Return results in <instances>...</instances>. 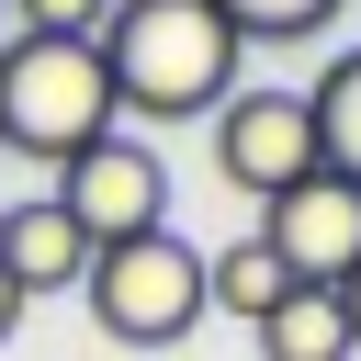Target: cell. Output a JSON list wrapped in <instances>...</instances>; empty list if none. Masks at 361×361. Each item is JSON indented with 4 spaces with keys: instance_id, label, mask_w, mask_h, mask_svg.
Instances as JSON below:
<instances>
[{
    "instance_id": "obj_13",
    "label": "cell",
    "mask_w": 361,
    "mask_h": 361,
    "mask_svg": "<svg viewBox=\"0 0 361 361\" xmlns=\"http://www.w3.org/2000/svg\"><path fill=\"white\" fill-rule=\"evenodd\" d=\"M338 316H350V350H361V271L338 282Z\"/></svg>"
},
{
    "instance_id": "obj_10",
    "label": "cell",
    "mask_w": 361,
    "mask_h": 361,
    "mask_svg": "<svg viewBox=\"0 0 361 361\" xmlns=\"http://www.w3.org/2000/svg\"><path fill=\"white\" fill-rule=\"evenodd\" d=\"M282 293H293V271H282V259H271L259 237H237V248H203V305H214V316L259 327V316H271Z\"/></svg>"
},
{
    "instance_id": "obj_4",
    "label": "cell",
    "mask_w": 361,
    "mask_h": 361,
    "mask_svg": "<svg viewBox=\"0 0 361 361\" xmlns=\"http://www.w3.org/2000/svg\"><path fill=\"white\" fill-rule=\"evenodd\" d=\"M90 248H124V237H158L169 226V169H158V147L147 135H102V147H79L68 169H56V192H45Z\"/></svg>"
},
{
    "instance_id": "obj_5",
    "label": "cell",
    "mask_w": 361,
    "mask_h": 361,
    "mask_svg": "<svg viewBox=\"0 0 361 361\" xmlns=\"http://www.w3.org/2000/svg\"><path fill=\"white\" fill-rule=\"evenodd\" d=\"M214 169L248 203L316 180V113H305V90H226L214 102Z\"/></svg>"
},
{
    "instance_id": "obj_3",
    "label": "cell",
    "mask_w": 361,
    "mask_h": 361,
    "mask_svg": "<svg viewBox=\"0 0 361 361\" xmlns=\"http://www.w3.org/2000/svg\"><path fill=\"white\" fill-rule=\"evenodd\" d=\"M90 316H102V338H124V350H180L214 305H203V248L192 237H124V248H90Z\"/></svg>"
},
{
    "instance_id": "obj_9",
    "label": "cell",
    "mask_w": 361,
    "mask_h": 361,
    "mask_svg": "<svg viewBox=\"0 0 361 361\" xmlns=\"http://www.w3.org/2000/svg\"><path fill=\"white\" fill-rule=\"evenodd\" d=\"M305 113H316V169L361 192V45L327 56V79L305 90Z\"/></svg>"
},
{
    "instance_id": "obj_1",
    "label": "cell",
    "mask_w": 361,
    "mask_h": 361,
    "mask_svg": "<svg viewBox=\"0 0 361 361\" xmlns=\"http://www.w3.org/2000/svg\"><path fill=\"white\" fill-rule=\"evenodd\" d=\"M237 34L214 0H113L102 23V79H113V113L135 124H214V102L237 90Z\"/></svg>"
},
{
    "instance_id": "obj_15",
    "label": "cell",
    "mask_w": 361,
    "mask_h": 361,
    "mask_svg": "<svg viewBox=\"0 0 361 361\" xmlns=\"http://www.w3.org/2000/svg\"><path fill=\"white\" fill-rule=\"evenodd\" d=\"M0 214H11V192H0Z\"/></svg>"
},
{
    "instance_id": "obj_6",
    "label": "cell",
    "mask_w": 361,
    "mask_h": 361,
    "mask_svg": "<svg viewBox=\"0 0 361 361\" xmlns=\"http://www.w3.org/2000/svg\"><path fill=\"white\" fill-rule=\"evenodd\" d=\"M259 248L293 271V282H316V293H338L350 271H361V192L350 180H293V192H271L259 203Z\"/></svg>"
},
{
    "instance_id": "obj_7",
    "label": "cell",
    "mask_w": 361,
    "mask_h": 361,
    "mask_svg": "<svg viewBox=\"0 0 361 361\" xmlns=\"http://www.w3.org/2000/svg\"><path fill=\"white\" fill-rule=\"evenodd\" d=\"M0 282L23 293V305H45V293H79L90 282V237L34 192V203H11L0 214Z\"/></svg>"
},
{
    "instance_id": "obj_16",
    "label": "cell",
    "mask_w": 361,
    "mask_h": 361,
    "mask_svg": "<svg viewBox=\"0 0 361 361\" xmlns=\"http://www.w3.org/2000/svg\"><path fill=\"white\" fill-rule=\"evenodd\" d=\"M0 23H11V0H0Z\"/></svg>"
},
{
    "instance_id": "obj_11",
    "label": "cell",
    "mask_w": 361,
    "mask_h": 361,
    "mask_svg": "<svg viewBox=\"0 0 361 361\" xmlns=\"http://www.w3.org/2000/svg\"><path fill=\"white\" fill-rule=\"evenodd\" d=\"M214 11H226V34H237V45H316L350 0H214Z\"/></svg>"
},
{
    "instance_id": "obj_2",
    "label": "cell",
    "mask_w": 361,
    "mask_h": 361,
    "mask_svg": "<svg viewBox=\"0 0 361 361\" xmlns=\"http://www.w3.org/2000/svg\"><path fill=\"white\" fill-rule=\"evenodd\" d=\"M124 113H113V79H102V45H68V34H11L0 45V158H34L45 180L102 147Z\"/></svg>"
},
{
    "instance_id": "obj_8",
    "label": "cell",
    "mask_w": 361,
    "mask_h": 361,
    "mask_svg": "<svg viewBox=\"0 0 361 361\" xmlns=\"http://www.w3.org/2000/svg\"><path fill=\"white\" fill-rule=\"evenodd\" d=\"M259 361H361V350H350V316H338V293L293 282V293L259 316Z\"/></svg>"
},
{
    "instance_id": "obj_14",
    "label": "cell",
    "mask_w": 361,
    "mask_h": 361,
    "mask_svg": "<svg viewBox=\"0 0 361 361\" xmlns=\"http://www.w3.org/2000/svg\"><path fill=\"white\" fill-rule=\"evenodd\" d=\"M11 327H23V293H11V282H0V338H11Z\"/></svg>"
},
{
    "instance_id": "obj_12",
    "label": "cell",
    "mask_w": 361,
    "mask_h": 361,
    "mask_svg": "<svg viewBox=\"0 0 361 361\" xmlns=\"http://www.w3.org/2000/svg\"><path fill=\"white\" fill-rule=\"evenodd\" d=\"M113 0H11V34H68V45H102Z\"/></svg>"
}]
</instances>
